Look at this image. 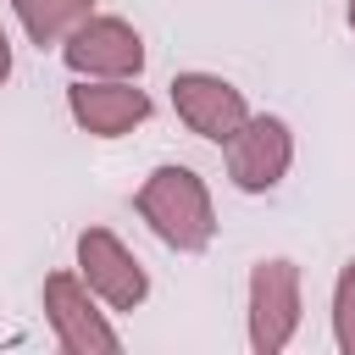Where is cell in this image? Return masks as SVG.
<instances>
[{
	"label": "cell",
	"mask_w": 355,
	"mask_h": 355,
	"mask_svg": "<svg viewBox=\"0 0 355 355\" xmlns=\"http://www.w3.org/2000/svg\"><path fill=\"white\" fill-rule=\"evenodd\" d=\"M133 211H139V216L150 222V233H155L166 250H178V255H200V250L216 239V205H211V189H205V178H200L194 166H178V161L155 166V172L139 183Z\"/></svg>",
	"instance_id": "6da1fadb"
},
{
	"label": "cell",
	"mask_w": 355,
	"mask_h": 355,
	"mask_svg": "<svg viewBox=\"0 0 355 355\" xmlns=\"http://www.w3.org/2000/svg\"><path fill=\"white\" fill-rule=\"evenodd\" d=\"M300 333V266L288 255L255 261L250 272V349L277 355Z\"/></svg>",
	"instance_id": "7a4b0ae2"
},
{
	"label": "cell",
	"mask_w": 355,
	"mask_h": 355,
	"mask_svg": "<svg viewBox=\"0 0 355 355\" xmlns=\"http://www.w3.org/2000/svg\"><path fill=\"white\" fill-rule=\"evenodd\" d=\"M44 316L55 327V344L67 355H116L122 333L105 322V311L94 305V288L78 272H50L44 277Z\"/></svg>",
	"instance_id": "3957f363"
},
{
	"label": "cell",
	"mask_w": 355,
	"mask_h": 355,
	"mask_svg": "<svg viewBox=\"0 0 355 355\" xmlns=\"http://www.w3.org/2000/svg\"><path fill=\"white\" fill-rule=\"evenodd\" d=\"M222 150H227V178L244 194H272L294 166V133L283 116H244V128Z\"/></svg>",
	"instance_id": "277c9868"
},
{
	"label": "cell",
	"mask_w": 355,
	"mask_h": 355,
	"mask_svg": "<svg viewBox=\"0 0 355 355\" xmlns=\"http://www.w3.org/2000/svg\"><path fill=\"white\" fill-rule=\"evenodd\" d=\"M78 277L94 288V300H105L111 311H139L150 300V277L139 266V255L111 233V227H83L78 233Z\"/></svg>",
	"instance_id": "5b68a950"
},
{
	"label": "cell",
	"mask_w": 355,
	"mask_h": 355,
	"mask_svg": "<svg viewBox=\"0 0 355 355\" xmlns=\"http://www.w3.org/2000/svg\"><path fill=\"white\" fill-rule=\"evenodd\" d=\"M61 61L78 78H139L144 72V39L122 17H89L67 33Z\"/></svg>",
	"instance_id": "8992f818"
},
{
	"label": "cell",
	"mask_w": 355,
	"mask_h": 355,
	"mask_svg": "<svg viewBox=\"0 0 355 355\" xmlns=\"http://www.w3.org/2000/svg\"><path fill=\"white\" fill-rule=\"evenodd\" d=\"M67 111L89 139H122L133 133L155 105L139 89V78H78L67 89Z\"/></svg>",
	"instance_id": "52a82bcc"
},
{
	"label": "cell",
	"mask_w": 355,
	"mask_h": 355,
	"mask_svg": "<svg viewBox=\"0 0 355 355\" xmlns=\"http://www.w3.org/2000/svg\"><path fill=\"white\" fill-rule=\"evenodd\" d=\"M172 111H178V122L189 133H200L211 144H227L244 128V116H250L244 89H233L216 72H178L172 78Z\"/></svg>",
	"instance_id": "ba28073f"
},
{
	"label": "cell",
	"mask_w": 355,
	"mask_h": 355,
	"mask_svg": "<svg viewBox=\"0 0 355 355\" xmlns=\"http://www.w3.org/2000/svg\"><path fill=\"white\" fill-rule=\"evenodd\" d=\"M11 11L22 22V33L39 50H50V44H67V33L78 22L94 17V0H11Z\"/></svg>",
	"instance_id": "9c48e42d"
},
{
	"label": "cell",
	"mask_w": 355,
	"mask_h": 355,
	"mask_svg": "<svg viewBox=\"0 0 355 355\" xmlns=\"http://www.w3.org/2000/svg\"><path fill=\"white\" fill-rule=\"evenodd\" d=\"M333 344L355 355V261H344L333 283Z\"/></svg>",
	"instance_id": "30bf717a"
},
{
	"label": "cell",
	"mask_w": 355,
	"mask_h": 355,
	"mask_svg": "<svg viewBox=\"0 0 355 355\" xmlns=\"http://www.w3.org/2000/svg\"><path fill=\"white\" fill-rule=\"evenodd\" d=\"M11 78V39H6V28H0V83Z\"/></svg>",
	"instance_id": "8fae6325"
},
{
	"label": "cell",
	"mask_w": 355,
	"mask_h": 355,
	"mask_svg": "<svg viewBox=\"0 0 355 355\" xmlns=\"http://www.w3.org/2000/svg\"><path fill=\"white\" fill-rule=\"evenodd\" d=\"M344 17H349V33H355V0H349V11H344Z\"/></svg>",
	"instance_id": "7c38bea8"
}]
</instances>
